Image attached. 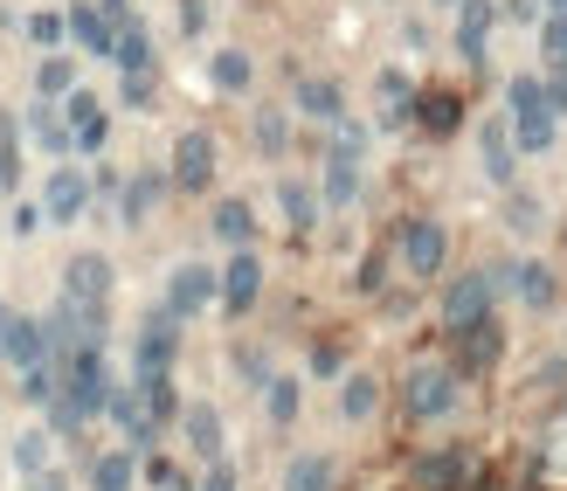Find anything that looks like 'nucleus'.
I'll list each match as a JSON object with an SVG mask.
<instances>
[{
  "mask_svg": "<svg viewBox=\"0 0 567 491\" xmlns=\"http://www.w3.org/2000/svg\"><path fill=\"white\" fill-rule=\"evenodd\" d=\"M42 471H55L49 464V429H21L14 437V478H42Z\"/></svg>",
  "mask_w": 567,
  "mask_h": 491,
  "instance_id": "a878e982",
  "label": "nucleus"
},
{
  "mask_svg": "<svg viewBox=\"0 0 567 491\" xmlns=\"http://www.w3.org/2000/svg\"><path fill=\"white\" fill-rule=\"evenodd\" d=\"M277 208H284V222H291L298 236H305V228L319 222V194H311L305 181H284V187H277Z\"/></svg>",
  "mask_w": 567,
  "mask_h": 491,
  "instance_id": "393cba45",
  "label": "nucleus"
},
{
  "mask_svg": "<svg viewBox=\"0 0 567 491\" xmlns=\"http://www.w3.org/2000/svg\"><path fill=\"white\" fill-rule=\"evenodd\" d=\"M485 42H492V0H464V14H457V49L471 55V63H485Z\"/></svg>",
  "mask_w": 567,
  "mask_h": 491,
  "instance_id": "aec40b11",
  "label": "nucleus"
},
{
  "mask_svg": "<svg viewBox=\"0 0 567 491\" xmlns=\"http://www.w3.org/2000/svg\"><path fill=\"white\" fill-rule=\"evenodd\" d=\"M194 491H236V464H229V457H215V464H208V478L194 484Z\"/></svg>",
  "mask_w": 567,
  "mask_h": 491,
  "instance_id": "58836bf2",
  "label": "nucleus"
},
{
  "mask_svg": "<svg viewBox=\"0 0 567 491\" xmlns=\"http://www.w3.org/2000/svg\"><path fill=\"white\" fill-rule=\"evenodd\" d=\"M70 35H76L83 49H97V55H111V49H118V21H111L104 8H76V14H70Z\"/></svg>",
  "mask_w": 567,
  "mask_h": 491,
  "instance_id": "412c9836",
  "label": "nucleus"
},
{
  "mask_svg": "<svg viewBox=\"0 0 567 491\" xmlns=\"http://www.w3.org/2000/svg\"><path fill=\"white\" fill-rule=\"evenodd\" d=\"M311 374H339V346H319V354H311Z\"/></svg>",
  "mask_w": 567,
  "mask_h": 491,
  "instance_id": "c03bdc74",
  "label": "nucleus"
},
{
  "mask_svg": "<svg viewBox=\"0 0 567 491\" xmlns=\"http://www.w3.org/2000/svg\"><path fill=\"white\" fill-rule=\"evenodd\" d=\"M505 284H513L533 311H554V298H560V277L547 264H513V277H505Z\"/></svg>",
  "mask_w": 567,
  "mask_h": 491,
  "instance_id": "f3484780",
  "label": "nucleus"
},
{
  "mask_svg": "<svg viewBox=\"0 0 567 491\" xmlns=\"http://www.w3.org/2000/svg\"><path fill=\"white\" fill-rule=\"evenodd\" d=\"M450 8H464V0H450Z\"/></svg>",
  "mask_w": 567,
  "mask_h": 491,
  "instance_id": "49530a36",
  "label": "nucleus"
},
{
  "mask_svg": "<svg viewBox=\"0 0 567 491\" xmlns=\"http://www.w3.org/2000/svg\"><path fill=\"white\" fill-rule=\"evenodd\" d=\"M513 146H519V139L505 132V125H477V160H485V173H492L498 187L513 181Z\"/></svg>",
  "mask_w": 567,
  "mask_h": 491,
  "instance_id": "6ab92c4d",
  "label": "nucleus"
},
{
  "mask_svg": "<svg viewBox=\"0 0 567 491\" xmlns=\"http://www.w3.org/2000/svg\"><path fill=\"white\" fill-rule=\"evenodd\" d=\"M63 367V388H55V401H49V429H83L97 409H111V374H104V346L91 339V346H76L70 360H55Z\"/></svg>",
  "mask_w": 567,
  "mask_h": 491,
  "instance_id": "f257e3e1",
  "label": "nucleus"
},
{
  "mask_svg": "<svg viewBox=\"0 0 567 491\" xmlns=\"http://www.w3.org/2000/svg\"><path fill=\"white\" fill-rule=\"evenodd\" d=\"M498 346H505V333L485 319V326H464L457 333V374H485L492 360H498Z\"/></svg>",
  "mask_w": 567,
  "mask_h": 491,
  "instance_id": "dca6fc26",
  "label": "nucleus"
},
{
  "mask_svg": "<svg viewBox=\"0 0 567 491\" xmlns=\"http://www.w3.org/2000/svg\"><path fill=\"white\" fill-rule=\"evenodd\" d=\"M181 429H187V450L202 457V464H215L221 443H229V429H221V409H208V401H194V409L181 416Z\"/></svg>",
  "mask_w": 567,
  "mask_h": 491,
  "instance_id": "2eb2a0df",
  "label": "nucleus"
},
{
  "mask_svg": "<svg viewBox=\"0 0 567 491\" xmlns=\"http://www.w3.org/2000/svg\"><path fill=\"white\" fill-rule=\"evenodd\" d=\"M505 277H513V264H498V270H464V277L443 291V326H450V333L485 326V319H492V298H498V284H505Z\"/></svg>",
  "mask_w": 567,
  "mask_h": 491,
  "instance_id": "39448f33",
  "label": "nucleus"
},
{
  "mask_svg": "<svg viewBox=\"0 0 567 491\" xmlns=\"http://www.w3.org/2000/svg\"><path fill=\"white\" fill-rule=\"evenodd\" d=\"M257 291H264V264H257V249H236L229 264H221V311H229V319H243V311L257 305Z\"/></svg>",
  "mask_w": 567,
  "mask_h": 491,
  "instance_id": "9b49d317",
  "label": "nucleus"
},
{
  "mask_svg": "<svg viewBox=\"0 0 567 491\" xmlns=\"http://www.w3.org/2000/svg\"><path fill=\"white\" fill-rule=\"evenodd\" d=\"M14 173H21V160H14V125L0 119V194H14Z\"/></svg>",
  "mask_w": 567,
  "mask_h": 491,
  "instance_id": "f704fd0d",
  "label": "nucleus"
},
{
  "mask_svg": "<svg viewBox=\"0 0 567 491\" xmlns=\"http://www.w3.org/2000/svg\"><path fill=\"white\" fill-rule=\"evenodd\" d=\"M374 409H381L374 374H347V381H339V416H347V422H367Z\"/></svg>",
  "mask_w": 567,
  "mask_h": 491,
  "instance_id": "4be33fe9",
  "label": "nucleus"
},
{
  "mask_svg": "<svg viewBox=\"0 0 567 491\" xmlns=\"http://www.w3.org/2000/svg\"><path fill=\"white\" fill-rule=\"evenodd\" d=\"M138 401H146V422H153V429H166V422L187 416L181 395H174V374H166V381H138Z\"/></svg>",
  "mask_w": 567,
  "mask_h": 491,
  "instance_id": "b1692460",
  "label": "nucleus"
},
{
  "mask_svg": "<svg viewBox=\"0 0 567 491\" xmlns=\"http://www.w3.org/2000/svg\"><path fill=\"white\" fill-rule=\"evenodd\" d=\"M181 360V319L166 305H153L138 319V339H132V381H166Z\"/></svg>",
  "mask_w": 567,
  "mask_h": 491,
  "instance_id": "20e7f679",
  "label": "nucleus"
},
{
  "mask_svg": "<svg viewBox=\"0 0 567 491\" xmlns=\"http://www.w3.org/2000/svg\"><path fill=\"white\" fill-rule=\"evenodd\" d=\"M0 360H8L14 374H35V367H49V333H42V319H0Z\"/></svg>",
  "mask_w": 567,
  "mask_h": 491,
  "instance_id": "9d476101",
  "label": "nucleus"
},
{
  "mask_svg": "<svg viewBox=\"0 0 567 491\" xmlns=\"http://www.w3.org/2000/svg\"><path fill=\"white\" fill-rule=\"evenodd\" d=\"M513 139H519V153L554 146V111H547L540 76H513Z\"/></svg>",
  "mask_w": 567,
  "mask_h": 491,
  "instance_id": "0eeeda50",
  "label": "nucleus"
},
{
  "mask_svg": "<svg viewBox=\"0 0 567 491\" xmlns=\"http://www.w3.org/2000/svg\"><path fill=\"white\" fill-rule=\"evenodd\" d=\"M443 256H450L443 222L415 215V222H402V228H394V264H402L409 277H436V270H443Z\"/></svg>",
  "mask_w": 567,
  "mask_h": 491,
  "instance_id": "423d86ee",
  "label": "nucleus"
},
{
  "mask_svg": "<svg viewBox=\"0 0 567 491\" xmlns=\"http://www.w3.org/2000/svg\"><path fill=\"white\" fill-rule=\"evenodd\" d=\"M360 153H367V139L360 132H339L332 139V153H326V208H353L360 201Z\"/></svg>",
  "mask_w": 567,
  "mask_h": 491,
  "instance_id": "6e6552de",
  "label": "nucleus"
},
{
  "mask_svg": "<svg viewBox=\"0 0 567 491\" xmlns=\"http://www.w3.org/2000/svg\"><path fill=\"white\" fill-rule=\"evenodd\" d=\"M339 83H326V76H311V83H298V111L305 119H339Z\"/></svg>",
  "mask_w": 567,
  "mask_h": 491,
  "instance_id": "c756f323",
  "label": "nucleus"
},
{
  "mask_svg": "<svg viewBox=\"0 0 567 491\" xmlns=\"http://www.w3.org/2000/svg\"><path fill=\"white\" fill-rule=\"evenodd\" d=\"M83 208H91V181H83L76 166H55L49 187H42V215H49V222H76Z\"/></svg>",
  "mask_w": 567,
  "mask_h": 491,
  "instance_id": "ddd939ff",
  "label": "nucleus"
},
{
  "mask_svg": "<svg viewBox=\"0 0 567 491\" xmlns=\"http://www.w3.org/2000/svg\"><path fill=\"white\" fill-rule=\"evenodd\" d=\"M0 319H8V311H0Z\"/></svg>",
  "mask_w": 567,
  "mask_h": 491,
  "instance_id": "de8ad7c7",
  "label": "nucleus"
},
{
  "mask_svg": "<svg viewBox=\"0 0 567 491\" xmlns=\"http://www.w3.org/2000/svg\"><path fill=\"white\" fill-rule=\"evenodd\" d=\"M21 491H70L63 471H42V478H21Z\"/></svg>",
  "mask_w": 567,
  "mask_h": 491,
  "instance_id": "79ce46f5",
  "label": "nucleus"
},
{
  "mask_svg": "<svg viewBox=\"0 0 567 491\" xmlns=\"http://www.w3.org/2000/svg\"><path fill=\"white\" fill-rule=\"evenodd\" d=\"M464 478H471V457L464 450H430V457H415V471H409L415 491H457Z\"/></svg>",
  "mask_w": 567,
  "mask_h": 491,
  "instance_id": "4468645a",
  "label": "nucleus"
},
{
  "mask_svg": "<svg viewBox=\"0 0 567 491\" xmlns=\"http://www.w3.org/2000/svg\"><path fill=\"white\" fill-rule=\"evenodd\" d=\"M215 91H249V55L243 49H221L215 55Z\"/></svg>",
  "mask_w": 567,
  "mask_h": 491,
  "instance_id": "473e14b6",
  "label": "nucleus"
},
{
  "mask_svg": "<svg viewBox=\"0 0 567 491\" xmlns=\"http://www.w3.org/2000/svg\"><path fill=\"white\" fill-rule=\"evenodd\" d=\"M457 395H464V374L457 367L422 360V367H409V381H402V409L415 422H443V416H457Z\"/></svg>",
  "mask_w": 567,
  "mask_h": 491,
  "instance_id": "7ed1b4c3",
  "label": "nucleus"
},
{
  "mask_svg": "<svg viewBox=\"0 0 567 491\" xmlns=\"http://www.w3.org/2000/svg\"><path fill=\"white\" fill-rule=\"evenodd\" d=\"M91 491H132V450L91 457Z\"/></svg>",
  "mask_w": 567,
  "mask_h": 491,
  "instance_id": "cd10ccee",
  "label": "nucleus"
},
{
  "mask_svg": "<svg viewBox=\"0 0 567 491\" xmlns=\"http://www.w3.org/2000/svg\"><path fill=\"white\" fill-rule=\"evenodd\" d=\"M284 146H291V139H284V111H264V119H257V153H284Z\"/></svg>",
  "mask_w": 567,
  "mask_h": 491,
  "instance_id": "72a5a7b5",
  "label": "nucleus"
},
{
  "mask_svg": "<svg viewBox=\"0 0 567 491\" xmlns=\"http://www.w3.org/2000/svg\"><path fill=\"white\" fill-rule=\"evenodd\" d=\"M208 305H221V277L208 264H181L166 277V311H174V319H194V311H208Z\"/></svg>",
  "mask_w": 567,
  "mask_h": 491,
  "instance_id": "1a4fd4ad",
  "label": "nucleus"
},
{
  "mask_svg": "<svg viewBox=\"0 0 567 491\" xmlns=\"http://www.w3.org/2000/svg\"><path fill=\"white\" fill-rule=\"evenodd\" d=\"M146 471H153V484H159V491H187V478H181V464H166V457H153V464H146Z\"/></svg>",
  "mask_w": 567,
  "mask_h": 491,
  "instance_id": "ea45409f",
  "label": "nucleus"
},
{
  "mask_svg": "<svg viewBox=\"0 0 567 491\" xmlns=\"http://www.w3.org/2000/svg\"><path fill=\"white\" fill-rule=\"evenodd\" d=\"M215 181V139L208 132H181V146H174V187L181 194H208Z\"/></svg>",
  "mask_w": 567,
  "mask_h": 491,
  "instance_id": "f8f14e48",
  "label": "nucleus"
},
{
  "mask_svg": "<svg viewBox=\"0 0 567 491\" xmlns=\"http://www.w3.org/2000/svg\"><path fill=\"white\" fill-rule=\"evenodd\" d=\"M422 125H430V132H450V125H457V104H450V98H430V104H422Z\"/></svg>",
  "mask_w": 567,
  "mask_h": 491,
  "instance_id": "e433bc0d",
  "label": "nucleus"
},
{
  "mask_svg": "<svg viewBox=\"0 0 567 491\" xmlns=\"http://www.w3.org/2000/svg\"><path fill=\"white\" fill-rule=\"evenodd\" d=\"M63 298L76 305V319H83V333H104V305H111V264L97 249H76L70 264H63Z\"/></svg>",
  "mask_w": 567,
  "mask_h": 491,
  "instance_id": "f03ea898",
  "label": "nucleus"
},
{
  "mask_svg": "<svg viewBox=\"0 0 567 491\" xmlns=\"http://www.w3.org/2000/svg\"><path fill=\"white\" fill-rule=\"evenodd\" d=\"M540 42H547L554 63H567V14H554V21H547V35H540Z\"/></svg>",
  "mask_w": 567,
  "mask_h": 491,
  "instance_id": "a19ab883",
  "label": "nucleus"
},
{
  "mask_svg": "<svg viewBox=\"0 0 567 491\" xmlns=\"http://www.w3.org/2000/svg\"><path fill=\"white\" fill-rule=\"evenodd\" d=\"M547 8H554V14H567V0H547Z\"/></svg>",
  "mask_w": 567,
  "mask_h": 491,
  "instance_id": "a18cd8bd",
  "label": "nucleus"
},
{
  "mask_svg": "<svg viewBox=\"0 0 567 491\" xmlns=\"http://www.w3.org/2000/svg\"><path fill=\"white\" fill-rule=\"evenodd\" d=\"M202 21H208L202 0H181V28H187V35H202Z\"/></svg>",
  "mask_w": 567,
  "mask_h": 491,
  "instance_id": "37998d69",
  "label": "nucleus"
},
{
  "mask_svg": "<svg viewBox=\"0 0 567 491\" xmlns=\"http://www.w3.org/2000/svg\"><path fill=\"white\" fill-rule=\"evenodd\" d=\"M215 236L236 243V249H249V236H257V215H249V201H221V208H215Z\"/></svg>",
  "mask_w": 567,
  "mask_h": 491,
  "instance_id": "bb28decb",
  "label": "nucleus"
},
{
  "mask_svg": "<svg viewBox=\"0 0 567 491\" xmlns=\"http://www.w3.org/2000/svg\"><path fill=\"white\" fill-rule=\"evenodd\" d=\"M28 35H35L42 49H55V42L70 35V21H63V14H35V21H28Z\"/></svg>",
  "mask_w": 567,
  "mask_h": 491,
  "instance_id": "c9c22d12",
  "label": "nucleus"
},
{
  "mask_svg": "<svg viewBox=\"0 0 567 491\" xmlns=\"http://www.w3.org/2000/svg\"><path fill=\"white\" fill-rule=\"evenodd\" d=\"M332 484H339V464H332V457H319V450L284 464V491H332Z\"/></svg>",
  "mask_w": 567,
  "mask_h": 491,
  "instance_id": "a211bd4d",
  "label": "nucleus"
},
{
  "mask_svg": "<svg viewBox=\"0 0 567 491\" xmlns=\"http://www.w3.org/2000/svg\"><path fill=\"white\" fill-rule=\"evenodd\" d=\"M35 91H42V104H55V98H76V70L63 63V55H49V63H42V76H35Z\"/></svg>",
  "mask_w": 567,
  "mask_h": 491,
  "instance_id": "7c9ffc66",
  "label": "nucleus"
},
{
  "mask_svg": "<svg viewBox=\"0 0 567 491\" xmlns=\"http://www.w3.org/2000/svg\"><path fill=\"white\" fill-rule=\"evenodd\" d=\"M104 111L91 104V98H70V139H76V153H97L104 146Z\"/></svg>",
  "mask_w": 567,
  "mask_h": 491,
  "instance_id": "5701e85b",
  "label": "nucleus"
},
{
  "mask_svg": "<svg viewBox=\"0 0 567 491\" xmlns=\"http://www.w3.org/2000/svg\"><path fill=\"white\" fill-rule=\"evenodd\" d=\"M236 374H243L249 388H270V381H277V374L264 367V354H236Z\"/></svg>",
  "mask_w": 567,
  "mask_h": 491,
  "instance_id": "4c0bfd02",
  "label": "nucleus"
},
{
  "mask_svg": "<svg viewBox=\"0 0 567 491\" xmlns=\"http://www.w3.org/2000/svg\"><path fill=\"white\" fill-rule=\"evenodd\" d=\"M28 125H35V146H49V153H70V146H76V139H70V125L55 119L49 104H35V119H28Z\"/></svg>",
  "mask_w": 567,
  "mask_h": 491,
  "instance_id": "2f4dec72",
  "label": "nucleus"
},
{
  "mask_svg": "<svg viewBox=\"0 0 567 491\" xmlns=\"http://www.w3.org/2000/svg\"><path fill=\"white\" fill-rule=\"evenodd\" d=\"M264 409H270V422H277V429H291V422H298L305 395H298V381H291V374H277V381L264 388Z\"/></svg>",
  "mask_w": 567,
  "mask_h": 491,
  "instance_id": "c85d7f7f",
  "label": "nucleus"
}]
</instances>
